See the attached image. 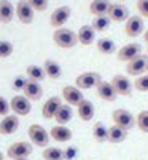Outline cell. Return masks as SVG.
<instances>
[{
	"label": "cell",
	"mask_w": 148,
	"mask_h": 160,
	"mask_svg": "<svg viewBox=\"0 0 148 160\" xmlns=\"http://www.w3.org/2000/svg\"><path fill=\"white\" fill-rule=\"evenodd\" d=\"M25 83H27V77L25 75H18V77H15V80H13V88L22 91Z\"/></svg>",
	"instance_id": "obj_37"
},
{
	"label": "cell",
	"mask_w": 148,
	"mask_h": 160,
	"mask_svg": "<svg viewBox=\"0 0 148 160\" xmlns=\"http://www.w3.org/2000/svg\"><path fill=\"white\" fill-rule=\"evenodd\" d=\"M76 37H78V43H81L83 47H89L94 43V38H96V31L91 24H85L78 29L76 32Z\"/></svg>",
	"instance_id": "obj_19"
},
{
	"label": "cell",
	"mask_w": 148,
	"mask_h": 160,
	"mask_svg": "<svg viewBox=\"0 0 148 160\" xmlns=\"http://www.w3.org/2000/svg\"><path fill=\"white\" fill-rule=\"evenodd\" d=\"M16 15V7H13L10 0H0V22L8 24Z\"/></svg>",
	"instance_id": "obj_21"
},
{
	"label": "cell",
	"mask_w": 148,
	"mask_h": 160,
	"mask_svg": "<svg viewBox=\"0 0 148 160\" xmlns=\"http://www.w3.org/2000/svg\"><path fill=\"white\" fill-rule=\"evenodd\" d=\"M10 108L15 115H29L32 111V102L25 98L24 95H16L10 101Z\"/></svg>",
	"instance_id": "obj_8"
},
{
	"label": "cell",
	"mask_w": 148,
	"mask_h": 160,
	"mask_svg": "<svg viewBox=\"0 0 148 160\" xmlns=\"http://www.w3.org/2000/svg\"><path fill=\"white\" fill-rule=\"evenodd\" d=\"M134 88L140 93H146L148 91V74H143L134 80Z\"/></svg>",
	"instance_id": "obj_34"
},
{
	"label": "cell",
	"mask_w": 148,
	"mask_h": 160,
	"mask_svg": "<svg viewBox=\"0 0 148 160\" xmlns=\"http://www.w3.org/2000/svg\"><path fill=\"white\" fill-rule=\"evenodd\" d=\"M112 118H113V125L123 128L126 131H129L131 128H134V125H136V117H134L127 109H115L112 112Z\"/></svg>",
	"instance_id": "obj_3"
},
{
	"label": "cell",
	"mask_w": 148,
	"mask_h": 160,
	"mask_svg": "<svg viewBox=\"0 0 148 160\" xmlns=\"http://www.w3.org/2000/svg\"><path fill=\"white\" fill-rule=\"evenodd\" d=\"M18 160H30V158H18Z\"/></svg>",
	"instance_id": "obj_42"
},
{
	"label": "cell",
	"mask_w": 148,
	"mask_h": 160,
	"mask_svg": "<svg viewBox=\"0 0 148 160\" xmlns=\"http://www.w3.org/2000/svg\"><path fill=\"white\" fill-rule=\"evenodd\" d=\"M143 40H145V43L148 45V29H146V31L143 32Z\"/></svg>",
	"instance_id": "obj_40"
},
{
	"label": "cell",
	"mask_w": 148,
	"mask_h": 160,
	"mask_svg": "<svg viewBox=\"0 0 148 160\" xmlns=\"http://www.w3.org/2000/svg\"><path fill=\"white\" fill-rule=\"evenodd\" d=\"M0 160H5V155H3V152H0Z\"/></svg>",
	"instance_id": "obj_41"
},
{
	"label": "cell",
	"mask_w": 148,
	"mask_h": 160,
	"mask_svg": "<svg viewBox=\"0 0 148 160\" xmlns=\"http://www.w3.org/2000/svg\"><path fill=\"white\" fill-rule=\"evenodd\" d=\"M102 82V75L99 72H83L75 78V87L80 90L96 88Z\"/></svg>",
	"instance_id": "obj_5"
},
{
	"label": "cell",
	"mask_w": 148,
	"mask_h": 160,
	"mask_svg": "<svg viewBox=\"0 0 148 160\" xmlns=\"http://www.w3.org/2000/svg\"><path fill=\"white\" fill-rule=\"evenodd\" d=\"M137 10L142 18L148 19V0H137Z\"/></svg>",
	"instance_id": "obj_38"
},
{
	"label": "cell",
	"mask_w": 148,
	"mask_h": 160,
	"mask_svg": "<svg viewBox=\"0 0 148 160\" xmlns=\"http://www.w3.org/2000/svg\"><path fill=\"white\" fill-rule=\"evenodd\" d=\"M62 98H64V101L69 104V106H76V108H78V106L83 102V99H85L81 90L76 88L75 85H67V87H64V88H62Z\"/></svg>",
	"instance_id": "obj_12"
},
{
	"label": "cell",
	"mask_w": 148,
	"mask_h": 160,
	"mask_svg": "<svg viewBox=\"0 0 148 160\" xmlns=\"http://www.w3.org/2000/svg\"><path fill=\"white\" fill-rule=\"evenodd\" d=\"M34 8L29 5L27 0H21V2H18L16 5V16L18 19L22 22V24H32L34 22Z\"/></svg>",
	"instance_id": "obj_14"
},
{
	"label": "cell",
	"mask_w": 148,
	"mask_h": 160,
	"mask_svg": "<svg viewBox=\"0 0 148 160\" xmlns=\"http://www.w3.org/2000/svg\"><path fill=\"white\" fill-rule=\"evenodd\" d=\"M64 154H65V160H73V157L76 155V148L75 146H70L69 149L64 151Z\"/></svg>",
	"instance_id": "obj_39"
},
{
	"label": "cell",
	"mask_w": 148,
	"mask_h": 160,
	"mask_svg": "<svg viewBox=\"0 0 148 160\" xmlns=\"http://www.w3.org/2000/svg\"><path fill=\"white\" fill-rule=\"evenodd\" d=\"M62 106V101L59 96H51L46 99V102H43V108H42V115L43 118L46 120H51V118H54L56 112L59 111V108Z\"/></svg>",
	"instance_id": "obj_16"
},
{
	"label": "cell",
	"mask_w": 148,
	"mask_h": 160,
	"mask_svg": "<svg viewBox=\"0 0 148 160\" xmlns=\"http://www.w3.org/2000/svg\"><path fill=\"white\" fill-rule=\"evenodd\" d=\"M110 24H112V21H110L109 16H96L91 26L94 28L96 32H104V31H107L110 28Z\"/></svg>",
	"instance_id": "obj_31"
},
{
	"label": "cell",
	"mask_w": 148,
	"mask_h": 160,
	"mask_svg": "<svg viewBox=\"0 0 148 160\" xmlns=\"http://www.w3.org/2000/svg\"><path fill=\"white\" fill-rule=\"evenodd\" d=\"M43 69H45V74L46 77H49L51 80H58L61 78L62 75V68H61V64L54 59H46L43 62Z\"/></svg>",
	"instance_id": "obj_25"
},
{
	"label": "cell",
	"mask_w": 148,
	"mask_h": 160,
	"mask_svg": "<svg viewBox=\"0 0 148 160\" xmlns=\"http://www.w3.org/2000/svg\"><path fill=\"white\" fill-rule=\"evenodd\" d=\"M118 2H119V3H121V2H124V0H118Z\"/></svg>",
	"instance_id": "obj_43"
},
{
	"label": "cell",
	"mask_w": 148,
	"mask_h": 160,
	"mask_svg": "<svg viewBox=\"0 0 148 160\" xmlns=\"http://www.w3.org/2000/svg\"><path fill=\"white\" fill-rule=\"evenodd\" d=\"M96 91H97V96L107 102H113L116 99V91L112 85V82H105V80H102V82L96 87Z\"/></svg>",
	"instance_id": "obj_18"
},
{
	"label": "cell",
	"mask_w": 148,
	"mask_h": 160,
	"mask_svg": "<svg viewBox=\"0 0 148 160\" xmlns=\"http://www.w3.org/2000/svg\"><path fill=\"white\" fill-rule=\"evenodd\" d=\"M27 135H29V139L34 146L37 148H48L49 146V141H51V136H49V131H46L42 125L38 123H34L29 127L27 130Z\"/></svg>",
	"instance_id": "obj_2"
},
{
	"label": "cell",
	"mask_w": 148,
	"mask_h": 160,
	"mask_svg": "<svg viewBox=\"0 0 148 160\" xmlns=\"http://www.w3.org/2000/svg\"><path fill=\"white\" fill-rule=\"evenodd\" d=\"M96 48L99 53H102V55H113V53L118 51V47L115 43L113 38H109V37H102L99 38L96 42Z\"/></svg>",
	"instance_id": "obj_24"
},
{
	"label": "cell",
	"mask_w": 148,
	"mask_h": 160,
	"mask_svg": "<svg viewBox=\"0 0 148 160\" xmlns=\"http://www.w3.org/2000/svg\"><path fill=\"white\" fill-rule=\"evenodd\" d=\"M70 15H72V10H70V7H67V5L58 7L54 11L51 13V16H49V24H51L54 29L64 28V24H65L67 21H69Z\"/></svg>",
	"instance_id": "obj_9"
},
{
	"label": "cell",
	"mask_w": 148,
	"mask_h": 160,
	"mask_svg": "<svg viewBox=\"0 0 148 160\" xmlns=\"http://www.w3.org/2000/svg\"><path fill=\"white\" fill-rule=\"evenodd\" d=\"M25 77L29 80H34V82H43L46 78V74H45V69L42 66H37V64H30L25 68Z\"/></svg>",
	"instance_id": "obj_27"
},
{
	"label": "cell",
	"mask_w": 148,
	"mask_h": 160,
	"mask_svg": "<svg viewBox=\"0 0 148 160\" xmlns=\"http://www.w3.org/2000/svg\"><path fill=\"white\" fill-rule=\"evenodd\" d=\"M27 2L34 8V11L43 13V11L48 10V0H27Z\"/></svg>",
	"instance_id": "obj_35"
},
{
	"label": "cell",
	"mask_w": 148,
	"mask_h": 160,
	"mask_svg": "<svg viewBox=\"0 0 148 160\" xmlns=\"http://www.w3.org/2000/svg\"><path fill=\"white\" fill-rule=\"evenodd\" d=\"M72 117H73V111H72V108H70L67 102H65V104L62 102V106L59 108V111H58L56 115H54L58 125H67V123L72 120Z\"/></svg>",
	"instance_id": "obj_26"
},
{
	"label": "cell",
	"mask_w": 148,
	"mask_h": 160,
	"mask_svg": "<svg viewBox=\"0 0 148 160\" xmlns=\"http://www.w3.org/2000/svg\"><path fill=\"white\" fill-rule=\"evenodd\" d=\"M10 111H11V108H10V101H8L5 96L0 95V115L7 117V115H10V114H8Z\"/></svg>",
	"instance_id": "obj_36"
},
{
	"label": "cell",
	"mask_w": 148,
	"mask_h": 160,
	"mask_svg": "<svg viewBox=\"0 0 148 160\" xmlns=\"http://www.w3.org/2000/svg\"><path fill=\"white\" fill-rule=\"evenodd\" d=\"M43 160H65V154L59 148H45L43 151Z\"/></svg>",
	"instance_id": "obj_30"
},
{
	"label": "cell",
	"mask_w": 148,
	"mask_h": 160,
	"mask_svg": "<svg viewBox=\"0 0 148 160\" xmlns=\"http://www.w3.org/2000/svg\"><path fill=\"white\" fill-rule=\"evenodd\" d=\"M126 138H127V131L126 130L119 128L116 125H112L109 128V141H107V142H110V144H121Z\"/></svg>",
	"instance_id": "obj_28"
},
{
	"label": "cell",
	"mask_w": 148,
	"mask_h": 160,
	"mask_svg": "<svg viewBox=\"0 0 148 160\" xmlns=\"http://www.w3.org/2000/svg\"><path fill=\"white\" fill-rule=\"evenodd\" d=\"M136 125H137V128H139L142 133L148 135V109L140 111V112L136 115Z\"/></svg>",
	"instance_id": "obj_32"
},
{
	"label": "cell",
	"mask_w": 148,
	"mask_h": 160,
	"mask_svg": "<svg viewBox=\"0 0 148 160\" xmlns=\"http://www.w3.org/2000/svg\"><path fill=\"white\" fill-rule=\"evenodd\" d=\"M145 31V24H143V18L137 16V15H132L127 18L126 24H124V32L127 37H139L142 35Z\"/></svg>",
	"instance_id": "obj_10"
},
{
	"label": "cell",
	"mask_w": 148,
	"mask_h": 160,
	"mask_svg": "<svg viewBox=\"0 0 148 160\" xmlns=\"http://www.w3.org/2000/svg\"><path fill=\"white\" fill-rule=\"evenodd\" d=\"M146 56H148V48H146Z\"/></svg>",
	"instance_id": "obj_44"
},
{
	"label": "cell",
	"mask_w": 148,
	"mask_h": 160,
	"mask_svg": "<svg viewBox=\"0 0 148 160\" xmlns=\"http://www.w3.org/2000/svg\"><path fill=\"white\" fill-rule=\"evenodd\" d=\"M112 85L116 91V95L118 96H131L132 95V83H131V80L126 77V75H121V74H116L113 78H112Z\"/></svg>",
	"instance_id": "obj_11"
},
{
	"label": "cell",
	"mask_w": 148,
	"mask_h": 160,
	"mask_svg": "<svg viewBox=\"0 0 148 160\" xmlns=\"http://www.w3.org/2000/svg\"><path fill=\"white\" fill-rule=\"evenodd\" d=\"M110 2L109 0H92L89 3V13L96 18V16H107L110 8Z\"/></svg>",
	"instance_id": "obj_23"
},
{
	"label": "cell",
	"mask_w": 148,
	"mask_h": 160,
	"mask_svg": "<svg viewBox=\"0 0 148 160\" xmlns=\"http://www.w3.org/2000/svg\"><path fill=\"white\" fill-rule=\"evenodd\" d=\"M146 74H148V68H146Z\"/></svg>",
	"instance_id": "obj_45"
},
{
	"label": "cell",
	"mask_w": 148,
	"mask_h": 160,
	"mask_svg": "<svg viewBox=\"0 0 148 160\" xmlns=\"http://www.w3.org/2000/svg\"><path fill=\"white\" fill-rule=\"evenodd\" d=\"M34 148L32 144L27 141H18V142H13L10 148L7 149V155L13 160H18V158H29L32 154Z\"/></svg>",
	"instance_id": "obj_4"
},
{
	"label": "cell",
	"mask_w": 148,
	"mask_h": 160,
	"mask_svg": "<svg viewBox=\"0 0 148 160\" xmlns=\"http://www.w3.org/2000/svg\"><path fill=\"white\" fill-rule=\"evenodd\" d=\"M146 68H148V56L140 55L134 58L132 61L126 62V74L131 77H140L146 72Z\"/></svg>",
	"instance_id": "obj_6"
},
{
	"label": "cell",
	"mask_w": 148,
	"mask_h": 160,
	"mask_svg": "<svg viewBox=\"0 0 148 160\" xmlns=\"http://www.w3.org/2000/svg\"><path fill=\"white\" fill-rule=\"evenodd\" d=\"M53 42L59 48L69 50L78 43V37H76V32H73L72 29L59 28V29H54V32H53Z\"/></svg>",
	"instance_id": "obj_1"
},
{
	"label": "cell",
	"mask_w": 148,
	"mask_h": 160,
	"mask_svg": "<svg viewBox=\"0 0 148 160\" xmlns=\"http://www.w3.org/2000/svg\"><path fill=\"white\" fill-rule=\"evenodd\" d=\"M76 112H78L80 120H83V122H91V120L94 118V114H96V108H94V104L89 99H83V102L76 108Z\"/></svg>",
	"instance_id": "obj_22"
},
{
	"label": "cell",
	"mask_w": 148,
	"mask_h": 160,
	"mask_svg": "<svg viewBox=\"0 0 148 160\" xmlns=\"http://www.w3.org/2000/svg\"><path fill=\"white\" fill-rule=\"evenodd\" d=\"M15 51V47L10 40H0V58H10Z\"/></svg>",
	"instance_id": "obj_33"
},
{
	"label": "cell",
	"mask_w": 148,
	"mask_h": 160,
	"mask_svg": "<svg viewBox=\"0 0 148 160\" xmlns=\"http://www.w3.org/2000/svg\"><path fill=\"white\" fill-rule=\"evenodd\" d=\"M140 55H142V45L136 43V42L126 43V45H123L116 51L118 61H123V62H129V61H132L134 58H137Z\"/></svg>",
	"instance_id": "obj_7"
},
{
	"label": "cell",
	"mask_w": 148,
	"mask_h": 160,
	"mask_svg": "<svg viewBox=\"0 0 148 160\" xmlns=\"http://www.w3.org/2000/svg\"><path fill=\"white\" fill-rule=\"evenodd\" d=\"M107 16L110 18L112 22H126L127 18L131 16L129 15V10L126 5L123 3H112L110 8H109V13H107Z\"/></svg>",
	"instance_id": "obj_13"
},
{
	"label": "cell",
	"mask_w": 148,
	"mask_h": 160,
	"mask_svg": "<svg viewBox=\"0 0 148 160\" xmlns=\"http://www.w3.org/2000/svg\"><path fill=\"white\" fill-rule=\"evenodd\" d=\"M19 117L18 115H7L2 118L0 122V135L3 136H10L13 133H16L19 128Z\"/></svg>",
	"instance_id": "obj_15"
},
{
	"label": "cell",
	"mask_w": 148,
	"mask_h": 160,
	"mask_svg": "<svg viewBox=\"0 0 148 160\" xmlns=\"http://www.w3.org/2000/svg\"><path fill=\"white\" fill-rule=\"evenodd\" d=\"M49 136L53 141L58 142H69L73 138V133L70 128H67L65 125H54L49 130Z\"/></svg>",
	"instance_id": "obj_17"
},
{
	"label": "cell",
	"mask_w": 148,
	"mask_h": 160,
	"mask_svg": "<svg viewBox=\"0 0 148 160\" xmlns=\"http://www.w3.org/2000/svg\"><path fill=\"white\" fill-rule=\"evenodd\" d=\"M22 95L27 98L29 101H38L43 95V88L38 82H34V80L27 78V83H25L24 90H22Z\"/></svg>",
	"instance_id": "obj_20"
},
{
	"label": "cell",
	"mask_w": 148,
	"mask_h": 160,
	"mask_svg": "<svg viewBox=\"0 0 148 160\" xmlns=\"http://www.w3.org/2000/svg\"><path fill=\"white\" fill-rule=\"evenodd\" d=\"M92 138L99 144L109 141V128H107L102 122H96L92 127Z\"/></svg>",
	"instance_id": "obj_29"
}]
</instances>
